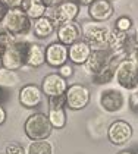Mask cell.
<instances>
[{
	"label": "cell",
	"mask_w": 138,
	"mask_h": 154,
	"mask_svg": "<svg viewBox=\"0 0 138 154\" xmlns=\"http://www.w3.org/2000/svg\"><path fill=\"white\" fill-rule=\"evenodd\" d=\"M21 84V76L16 71H11L6 68H0V88L9 90Z\"/></svg>",
	"instance_id": "22"
},
{
	"label": "cell",
	"mask_w": 138,
	"mask_h": 154,
	"mask_svg": "<svg viewBox=\"0 0 138 154\" xmlns=\"http://www.w3.org/2000/svg\"><path fill=\"white\" fill-rule=\"evenodd\" d=\"M132 59L135 60V63L138 65V47L135 48V51H134V54H132Z\"/></svg>",
	"instance_id": "33"
},
{
	"label": "cell",
	"mask_w": 138,
	"mask_h": 154,
	"mask_svg": "<svg viewBox=\"0 0 138 154\" xmlns=\"http://www.w3.org/2000/svg\"><path fill=\"white\" fill-rule=\"evenodd\" d=\"M68 60V46L56 41H52L46 46V65L49 68L59 69Z\"/></svg>",
	"instance_id": "13"
},
{
	"label": "cell",
	"mask_w": 138,
	"mask_h": 154,
	"mask_svg": "<svg viewBox=\"0 0 138 154\" xmlns=\"http://www.w3.org/2000/svg\"><path fill=\"white\" fill-rule=\"evenodd\" d=\"M68 87H69L68 79L60 76L58 72H50V73L44 75L41 82H40V88H41L44 97H47V98L52 97V95L65 94Z\"/></svg>",
	"instance_id": "12"
},
{
	"label": "cell",
	"mask_w": 138,
	"mask_h": 154,
	"mask_svg": "<svg viewBox=\"0 0 138 154\" xmlns=\"http://www.w3.org/2000/svg\"><path fill=\"white\" fill-rule=\"evenodd\" d=\"M8 9H21L22 8L24 0H3Z\"/></svg>",
	"instance_id": "28"
},
{
	"label": "cell",
	"mask_w": 138,
	"mask_h": 154,
	"mask_svg": "<svg viewBox=\"0 0 138 154\" xmlns=\"http://www.w3.org/2000/svg\"><path fill=\"white\" fill-rule=\"evenodd\" d=\"M132 151H134L135 154H138V145H137V147H134V148H132Z\"/></svg>",
	"instance_id": "37"
},
{
	"label": "cell",
	"mask_w": 138,
	"mask_h": 154,
	"mask_svg": "<svg viewBox=\"0 0 138 154\" xmlns=\"http://www.w3.org/2000/svg\"><path fill=\"white\" fill-rule=\"evenodd\" d=\"M82 29V40L93 48V50H102L109 46V37L112 28L103 22H94L88 21L81 25Z\"/></svg>",
	"instance_id": "2"
},
{
	"label": "cell",
	"mask_w": 138,
	"mask_h": 154,
	"mask_svg": "<svg viewBox=\"0 0 138 154\" xmlns=\"http://www.w3.org/2000/svg\"><path fill=\"white\" fill-rule=\"evenodd\" d=\"M62 2H65V0H41V3L46 6L47 9H53V8H56V6L60 5Z\"/></svg>",
	"instance_id": "29"
},
{
	"label": "cell",
	"mask_w": 138,
	"mask_h": 154,
	"mask_svg": "<svg viewBox=\"0 0 138 154\" xmlns=\"http://www.w3.org/2000/svg\"><path fill=\"white\" fill-rule=\"evenodd\" d=\"M107 140L112 145L115 147H125L128 145V142L132 140V135H134V128L132 125L124 120V119H116L113 120L109 128H107Z\"/></svg>",
	"instance_id": "8"
},
{
	"label": "cell",
	"mask_w": 138,
	"mask_h": 154,
	"mask_svg": "<svg viewBox=\"0 0 138 154\" xmlns=\"http://www.w3.org/2000/svg\"><path fill=\"white\" fill-rule=\"evenodd\" d=\"M53 132V126L50 125L47 113L34 112L24 122V134L30 141L35 140H49Z\"/></svg>",
	"instance_id": "3"
},
{
	"label": "cell",
	"mask_w": 138,
	"mask_h": 154,
	"mask_svg": "<svg viewBox=\"0 0 138 154\" xmlns=\"http://www.w3.org/2000/svg\"><path fill=\"white\" fill-rule=\"evenodd\" d=\"M56 34V24L49 18V16H43L40 19L33 21V31L31 35L35 40H49L52 35Z\"/></svg>",
	"instance_id": "18"
},
{
	"label": "cell",
	"mask_w": 138,
	"mask_h": 154,
	"mask_svg": "<svg viewBox=\"0 0 138 154\" xmlns=\"http://www.w3.org/2000/svg\"><path fill=\"white\" fill-rule=\"evenodd\" d=\"M74 2H77L80 6H88V5H91L94 0H74Z\"/></svg>",
	"instance_id": "32"
},
{
	"label": "cell",
	"mask_w": 138,
	"mask_h": 154,
	"mask_svg": "<svg viewBox=\"0 0 138 154\" xmlns=\"http://www.w3.org/2000/svg\"><path fill=\"white\" fill-rule=\"evenodd\" d=\"M118 154H135L132 150H122V151H119Z\"/></svg>",
	"instance_id": "34"
},
{
	"label": "cell",
	"mask_w": 138,
	"mask_h": 154,
	"mask_svg": "<svg viewBox=\"0 0 138 154\" xmlns=\"http://www.w3.org/2000/svg\"><path fill=\"white\" fill-rule=\"evenodd\" d=\"M99 107L109 113V115H115L122 112L125 106H127V98L122 93L121 88H113V87H109V88H103L100 93H99Z\"/></svg>",
	"instance_id": "6"
},
{
	"label": "cell",
	"mask_w": 138,
	"mask_h": 154,
	"mask_svg": "<svg viewBox=\"0 0 138 154\" xmlns=\"http://www.w3.org/2000/svg\"><path fill=\"white\" fill-rule=\"evenodd\" d=\"M3 51H5V48L0 46V59H2V54H3Z\"/></svg>",
	"instance_id": "36"
},
{
	"label": "cell",
	"mask_w": 138,
	"mask_h": 154,
	"mask_svg": "<svg viewBox=\"0 0 138 154\" xmlns=\"http://www.w3.org/2000/svg\"><path fill=\"white\" fill-rule=\"evenodd\" d=\"M3 154H25V148L19 142H8L6 147H5V153Z\"/></svg>",
	"instance_id": "25"
},
{
	"label": "cell",
	"mask_w": 138,
	"mask_h": 154,
	"mask_svg": "<svg viewBox=\"0 0 138 154\" xmlns=\"http://www.w3.org/2000/svg\"><path fill=\"white\" fill-rule=\"evenodd\" d=\"M8 6L5 5V2L3 0H0V25H2V21L5 19V16H6V13H8Z\"/></svg>",
	"instance_id": "30"
},
{
	"label": "cell",
	"mask_w": 138,
	"mask_h": 154,
	"mask_svg": "<svg viewBox=\"0 0 138 154\" xmlns=\"http://www.w3.org/2000/svg\"><path fill=\"white\" fill-rule=\"evenodd\" d=\"M28 38H19L15 40L9 47L5 48L2 54V65L6 69L19 72L25 68V54L28 47Z\"/></svg>",
	"instance_id": "5"
},
{
	"label": "cell",
	"mask_w": 138,
	"mask_h": 154,
	"mask_svg": "<svg viewBox=\"0 0 138 154\" xmlns=\"http://www.w3.org/2000/svg\"><path fill=\"white\" fill-rule=\"evenodd\" d=\"M21 9H22L24 12L27 13L33 21L40 19V18H43V16L47 15V8L41 3V0H24Z\"/></svg>",
	"instance_id": "19"
},
{
	"label": "cell",
	"mask_w": 138,
	"mask_h": 154,
	"mask_svg": "<svg viewBox=\"0 0 138 154\" xmlns=\"http://www.w3.org/2000/svg\"><path fill=\"white\" fill-rule=\"evenodd\" d=\"M128 107L132 113L138 115V90L131 91V94L128 95Z\"/></svg>",
	"instance_id": "27"
},
{
	"label": "cell",
	"mask_w": 138,
	"mask_h": 154,
	"mask_svg": "<svg viewBox=\"0 0 138 154\" xmlns=\"http://www.w3.org/2000/svg\"><path fill=\"white\" fill-rule=\"evenodd\" d=\"M2 26L16 40L28 38L33 31V19L22 9H9L2 21Z\"/></svg>",
	"instance_id": "1"
},
{
	"label": "cell",
	"mask_w": 138,
	"mask_h": 154,
	"mask_svg": "<svg viewBox=\"0 0 138 154\" xmlns=\"http://www.w3.org/2000/svg\"><path fill=\"white\" fill-rule=\"evenodd\" d=\"M2 94H3V88H0V104H2Z\"/></svg>",
	"instance_id": "38"
},
{
	"label": "cell",
	"mask_w": 138,
	"mask_h": 154,
	"mask_svg": "<svg viewBox=\"0 0 138 154\" xmlns=\"http://www.w3.org/2000/svg\"><path fill=\"white\" fill-rule=\"evenodd\" d=\"M113 82H116L121 90L127 91L138 90V65L132 57H125L118 63Z\"/></svg>",
	"instance_id": "4"
},
{
	"label": "cell",
	"mask_w": 138,
	"mask_h": 154,
	"mask_svg": "<svg viewBox=\"0 0 138 154\" xmlns=\"http://www.w3.org/2000/svg\"><path fill=\"white\" fill-rule=\"evenodd\" d=\"M66 97V110L72 112H81L87 109L90 101H91V91L87 85L81 82L69 84L68 90L65 93Z\"/></svg>",
	"instance_id": "7"
},
{
	"label": "cell",
	"mask_w": 138,
	"mask_h": 154,
	"mask_svg": "<svg viewBox=\"0 0 138 154\" xmlns=\"http://www.w3.org/2000/svg\"><path fill=\"white\" fill-rule=\"evenodd\" d=\"M6 119H8V112H6L3 104H0V126L6 122Z\"/></svg>",
	"instance_id": "31"
},
{
	"label": "cell",
	"mask_w": 138,
	"mask_h": 154,
	"mask_svg": "<svg viewBox=\"0 0 138 154\" xmlns=\"http://www.w3.org/2000/svg\"><path fill=\"white\" fill-rule=\"evenodd\" d=\"M47 118H49L50 125L53 126V129H63L68 123V113H66L65 107H62V109H49Z\"/></svg>",
	"instance_id": "20"
},
{
	"label": "cell",
	"mask_w": 138,
	"mask_h": 154,
	"mask_svg": "<svg viewBox=\"0 0 138 154\" xmlns=\"http://www.w3.org/2000/svg\"><path fill=\"white\" fill-rule=\"evenodd\" d=\"M47 106L49 109H66V97L65 94H59V95H52L47 98Z\"/></svg>",
	"instance_id": "24"
},
{
	"label": "cell",
	"mask_w": 138,
	"mask_h": 154,
	"mask_svg": "<svg viewBox=\"0 0 138 154\" xmlns=\"http://www.w3.org/2000/svg\"><path fill=\"white\" fill-rule=\"evenodd\" d=\"M134 40H135V43H137V46H138V26L135 28V32H134Z\"/></svg>",
	"instance_id": "35"
},
{
	"label": "cell",
	"mask_w": 138,
	"mask_h": 154,
	"mask_svg": "<svg viewBox=\"0 0 138 154\" xmlns=\"http://www.w3.org/2000/svg\"><path fill=\"white\" fill-rule=\"evenodd\" d=\"M74 72H75L74 65H72V63H69V62H66L65 65H62V66L58 69L59 75H60V76H63V78H65V79H68V81H69V78H72V76H74Z\"/></svg>",
	"instance_id": "26"
},
{
	"label": "cell",
	"mask_w": 138,
	"mask_h": 154,
	"mask_svg": "<svg viewBox=\"0 0 138 154\" xmlns=\"http://www.w3.org/2000/svg\"><path fill=\"white\" fill-rule=\"evenodd\" d=\"M56 40L59 43L65 44V46H71L77 41H80L82 38V29H81V25L77 21H72V22H65V24H60L56 26Z\"/></svg>",
	"instance_id": "15"
},
{
	"label": "cell",
	"mask_w": 138,
	"mask_h": 154,
	"mask_svg": "<svg viewBox=\"0 0 138 154\" xmlns=\"http://www.w3.org/2000/svg\"><path fill=\"white\" fill-rule=\"evenodd\" d=\"M115 53L110 48H102V50H93L88 60L85 62V65L82 66L84 71L87 72L90 76L99 73L100 71H103L106 66H109L112 63Z\"/></svg>",
	"instance_id": "11"
},
{
	"label": "cell",
	"mask_w": 138,
	"mask_h": 154,
	"mask_svg": "<svg viewBox=\"0 0 138 154\" xmlns=\"http://www.w3.org/2000/svg\"><path fill=\"white\" fill-rule=\"evenodd\" d=\"M81 6L74 0H65L53 9H47V16L56 24V26L65 22L77 21L80 16Z\"/></svg>",
	"instance_id": "9"
},
{
	"label": "cell",
	"mask_w": 138,
	"mask_h": 154,
	"mask_svg": "<svg viewBox=\"0 0 138 154\" xmlns=\"http://www.w3.org/2000/svg\"><path fill=\"white\" fill-rule=\"evenodd\" d=\"M46 65V46L37 43L34 40L28 41L27 54H25V68L38 69Z\"/></svg>",
	"instance_id": "16"
},
{
	"label": "cell",
	"mask_w": 138,
	"mask_h": 154,
	"mask_svg": "<svg viewBox=\"0 0 138 154\" xmlns=\"http://www.w3.org/2000/svg\"><path fill=\"white\" fill-rule=\"evenodd\" d=\"M93 48L81 38L80 41L71 44L68 47V60L74 66H84L85 62L88 60L91 54Z\"/></svg>",
	"instance_id": "17"
},
{
	"label": "cell",
	"mask_w": 138,
	"mask_h": 154,
	"mask_svg": "<svg viewBox=\"0 0 138 154\" xmlns=\"http://www.w3.org/2000/svg\"><path fill=\"white\" fill-rule=\"evenodd\" d=\"M87 9H88L90 21H94V22L106 24L115 15V6L109 0H94L91 5L87 6Z\"/></svg>",
	"instance_id": "14"
},
{
	"label": "cell",
	"mask_w": 138,
	"mask_h": 154,
	"mask_svg": "<svg viewBox=\"0 0 138 154\" xmlns=\"http://www.w3.org/2000/svg\"><path fill=\"white\" fill-rule=\"evenodd\" d=\"M25 154H55V147L49 140H35L28 142Z\"/></svg>",
	"instance_id": "21"
},
{
	"label": "cell",
	"mask_w": 138,
	"mask_h": 154,
	"mask_svg": "<svg viewBox=\"0 0 138 154\" xmlns=\"http://www.w3.org/2000/svg\"><path fill=\"white\" fill-rule=\"evenodd\" d=\"M18 101L27 110H35L43 104L44 94L40 88V85L34 82H27L21 85L18 91Z\"/></svg>",
	"instance_id": "10"
},
{
	"label": "cell",
	"mask_w": 138,
	"mask_h": 154,
	"mask_svg": "<svg viewBox=\"0 0 138 154\" xmlns=\"http://www.w3.org/2000/svg\"><path fill=\"white\" fill-rule=\"evenodd\" d=\"M109 2H112V3H113V2H116V0H109Z\"/></svg>",
	"instance_id": "39"
},
{
	"label": "cell",
	"mask_w": 138,
	"mask_h": 154,
	"mask_svg": "<svg viewBox=\"0 0 138 154\" xmlns=\"http://www.w3.org/2000/svg\"><path fill=\"white\" fill-rule=\"evenodd\" d=\"M132 26H134V22H132V19L128 16V15H121L119 18H116L115 21V29L118 31H121V32H129L131 29H132Z\"/></svg>",
	"instance_id": "23"
}]
</instances>
